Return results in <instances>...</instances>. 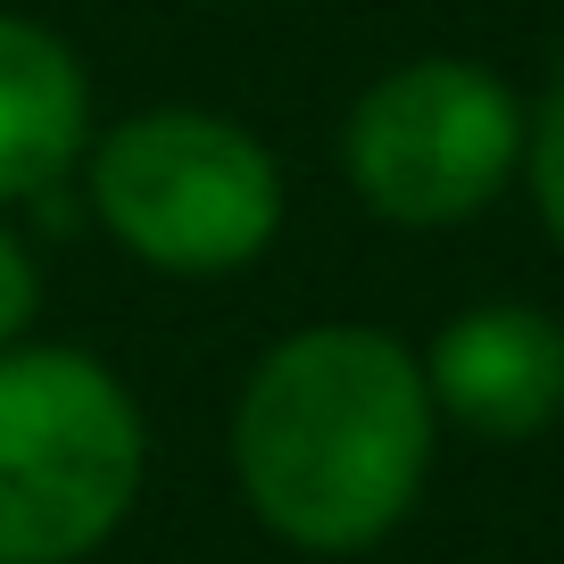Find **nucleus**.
<instances>
[{
	"instance_id": "obj_1",
	"label": "nucleus",
	"mask_w": 564,
	"mask_h": 564,
	"mask_svg": "<svg viewBox=\"0 0 564 564\" xmlns=\"http://www.w3.org/2000/svg\"><path fill=\"white\" fill-rule=\"evenodd\" d=\"M432 390L390 333L316 324L265 349L232 415V465L265 531L316 556H357L415 507L432 465Z\"/></svg>"
},
{
	"instance_id": "obj_2",
	"label": "nucleus",
	"mask_w": 564,
	"mask_h": 564,
	"mask_svg": "<svg viewBox=\"0 0 564 564\" xmlns=\"http://www.w3.org/2000/svg\"><path fill=\"white\" fill-rule=\"evenodd\" d=\"M141 490V415L84 349L0 357V564H75Z\"/></svg>"
},
{
	"instance_id": "obj_3",
	"label": "nucleus",
	"mask_w": 564,
	"mask_h": 564,
	"mask_svg": "<svg viewBox=\"0 0 564 564\" xmlns=\"http://www.w3.org/2000/svg\"><path fill=\"white\" fill-rule=\"evenodd\" d=\"M91 199L108 232L159 274H232L282 225V175L265 141L208 108H141L91 150Z\"/></svg>"
},
{
	"instance_id": "obj_4",
	"label": "nucleus",
	"mask_w": 564,
	"mask_h": 564,
	"mask_svg": "<svg viewBox=\"0 0 564 564\" xmlns=\"http://www.w3.org/2000/svg\"><path fill=\"white\" fill-rule=\"evenodd\" d=\"M531 108L507 91V75L474 58H415L390 67L349 108V183L390 225H457L490 208L507 175L523 166Z\"/></svg>"
},
{
	"instance_id": "obj_5",
	"label": "nucleus",
	"mask_w": 564,
	"mask_h": 564,
	"mask_svg": "<svg viewBox=\"0 0 564 564\" xmlns=\"http://www.w3.org/2000/svg\"><path fill=\"white\" fill-rule=\"evenodd\" d=\"M423 390L474 441H540L564 415V324L523 300L465 307L423 357Z\"/></svg>"
},
{
	"instance_id": "obj_6",
	"label": "nucleus",
	"mask_w": 564,
	"mask_h": 564,
	"mask_svg": "<svg viewBox=\"0 0 564 564\" xmlns=\"http://www.w3.org/2000/svg\"><path fill=\"white\" fill-rule=\"evenodd\" d=\"M91 141V84L58 34L0 18V199L51 192Z\"/></svg>"
},
{
	"instance_id": "obj_7",
	"label": "nucleus",
	"mask_w": 564,
	"mask_h": 564,
	"mask_svg": "<svg viewBox=\"0 0 564 564\" xmlns=\"http://www.w3.org/2000/svg\"><path fill=\"white\" fill-rule=\"evenodd\" d=\"M523 166H531V199H540L547 232L564 241V75H556V91L540 100V117H531V133H523Z\"/></svg>"
},
{
	"instance_id": "obj_8",
	"label": "nucleus",
	"mask_w": 564,
	"mask_h": 564,
	"mask_svg": "<svg viewBox=\"0 0 564 564\" xmlns=\"http://www.w3.org/2000/svg\"><path fill=\"white\" fill-rule=\"evenodd\" d=\"M34 291H42V282H34V258L18 249V232L0 225V349L25 333V316H34Z\"/></svg>"
}]
</instances>
